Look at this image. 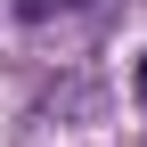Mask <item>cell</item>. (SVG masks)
I'll return each mask as SVG.
<instances>
[{"label": "cell", "mask_w": 147, "mask_h": 147, "mask_svg": "<svg viewBox=\"0 0 147 147\" xmlns=\"http://www.w3.org/2000/svg\"><path fill=\"white\" fill-rule=\"evenodd\" d=\"M49 8H82V0H16V16H49Z\"/></svg>", "instance_id": "cell-1"}, {"label": "cell", "mask_w": 147, "mask_h": 147, "mask_svg": "<svg viewBox=\"0 0 147 147\" xmlns=\"http://www.w3.org/2000/svg\"><path fill=\"white\" fill-rule=\"evenodd\" d=\"M139 106H147V57H139Z\"/></svg>", "instance_id": "cell-2"}]
</instances>
